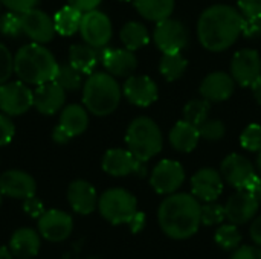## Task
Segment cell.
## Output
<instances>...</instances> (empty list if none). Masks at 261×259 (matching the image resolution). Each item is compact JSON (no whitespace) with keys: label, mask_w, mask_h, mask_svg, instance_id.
Masks as SVG:
<instances>
[{"label":"cell","mask_w":261,"mask_h":259,"mask_svg":"<svg viewBox=\"0 0 261 259\" xmlns=\"http://www.w3.org/2000/svg\"><path fill=\"white\" fill-rule=\"evenodd\" d=\"M249 237H251V240L254 241L255 246L261 247V215L254 218V221H252V224L249 227Z\"/></svg>","instance_id":"obj_48"},{"label":"cell","mask_w":261,"mask_h":259,"mask_svg":"<svg viewBox=\"0 0 261 259\" xmlns=\"http://www.w3.org/2000/svg\"><path fill=\"white\" fill-rule=\"evenodd\" d=\"M187 67H188V61L185 56L180 55V52L164 53L161 58V63H159V72L170 82L180 79L184 76V73L187 72Z\"/></svg>","instance_id":"obj_31"},{"label":"cell","mask_w":261,"mask_h":259,"mask_svg":"<svg viewBox=\"0 0 261 259\" xmlns=\"http://www.w3.org/2000/svg\"><path fill=\"white\" fill-rule=\"evenodd\" d=\"M243 17H261V0H239Z\"/></svg>","instance_id":"obj_44"},{"label":"cell","mask_w":261,"mask_h":259,"mask_svg":"<svg viewBox=\"0 0 261 259\" xmlns=\"http://www.w3.org/2000/svg\"><path fill=\"white\" fill-rule=\"evenodd\" d=\"M98 55L106 72L115 78H128L138 67L135 52L125 47H101L98 49Z\"/></svg>","instance_id":"obj_17"},{"label":"cell","mask_w":261,"mask_h":259,"mask_svg":"<svg viewBox=\"0 0 261 259\" xmlns=\"http://www.w3.org/2000/svg\"><path fill=\"white\" fill-rule=\"evenodd\" d=\"M252 93H254V98H255V101L258 102L261 105V79H258L252 87Z\"/></svg>","instance_id":"obj_51"},{"label":"cell","mask_w":261,"mask_h":259,"mask_svg":"<svg viewBox=\"0 0 261 259\" xmlns=\"http://www.w3.org/2000/svg\"><path fill=\"white\" fill-rule=\"evenodd\" d=\"M0 259H15L12 252L9 250V247L0 246Z\"/></svg>","instance_id":"obj_52"},{"label":"cell","mask_w":261,"mask_h":259,"mask_svg":"<svg viewBox=\"0 0 261 259\" xmlns=\"http://www.w3.org/2000/svg\"><path fill=\"white\" fill-rule=\"evenodd\" d=\"M99 61L98 49L89 44H73L69 49V63L83 75H90Z\"/></svg>","instance_id":"obj_27"},{"label":"cell","mask_w":261,"mask_h":259,"mask_svg":"<svg viewBox=\"0 0 261 259\" xmlns=\"http://www.w3.org/2000/svg\"><path fill=\"white\" fill-rule=\"evenodd\" d=\"M3 6H6L9 11H14V12H24V11H29L32 8H37V3L40 0H0Z\"/></svg>","instance_id":"obj_43"},{"label":"cell","mask_w":261,"mask_h":259,"mask_svg":"<svg viewBox=\"0 0 261 259\" xmlns=\"http://www.w3.org/2000/svg\"><path fill=\"white\" fill-rule=\"evenodd\" d=\"M67 2H69V5H72L73 8L80 9L81 12H87V11L96 9L102 0H67Z\"/></svg>","instance_id":"obj_46"},{"label":"cell","mask_w":261,"mask_h":259,"mask_svg":"<svg viewBox=\"0 0 261 259\" xmlns=\"http://www.w3.org/2000/svg\"><path fill=\"white\" fill-rule=\"evenodd\" d=\"M0 34L9 38H18L23 34L21 17L18 12L8 11L0 15Z\"/></svg>","instance_id":"obj_36"},{"label":"cell","mask_w":261,"mask_h":259,"mask_svg":"<svg viewBox=\"0 0 261 259\" xmlns=\"http://www.w3.org/2000/svg\"><path fill=\"white\" fill-rule=\"evenodd\" d=\"M8 247L15 259L35 258L41 247V235L32 227H20L11 235Z\"/></svg>","instance_id":"obj_24"},{"label":"cell","mask_w":261,"mask_h":259,"mask_svg":"<svg viewBox=\"0 0 261 259\" xmlns=\"http://www.w3.org/2000/svg\"><path fill=\"white\" fill-rule=\"evenodd\" d=\"M98 194L92 183L86 180H73L67 188V202L73 212L90 215L98 209Z\"/></svg>","instance_id":"obj_22"},{"label":"cell","mask_w":261,"mask_h":259,"mask_svg":"<svg viewBox=\"0 0 261 259\" xmlns=\"http://www.w3.org/2000/svg\"><path fill=\"white\" fill-rule=\"evenodd\" d=\"M199 133H200V139L210 140V142H216L223 139L225 133H226V127L222 121L219 119H206L200 127H199Z\"/></svg>","instance_id":"obj_38"},{"label":"cell","mask_w":261,"mask_h":259,"mask_svg":"<svg viewBox=\"0 0 261 259\" xmlns=\"http://www.w3.org/2000/svg\"><path fill=\"white\" fill-rule=\"evenodd\" d=\"M242 34L246 38H261V17H245Z\"/></svg>","instance_id":"obj_41"},{"label":"cell","mask_w":261,"mask_h":259,"mask_svg":"<svg viewBox=\"0 0 261 259\" xmlns=\"http://www.w3.org/2000/svg\"><path fill=\"white\" fill-rule=\"evenodd\" d=\"M121 2H133V0H121Z\"/></svg>","instance_id":"obj_55"},{"label":"cell","mask_w":261,"mask_h":259,"mask_svg":"<svg viewBox=\"0 0 261 259\" xmlns=\"http://www.w3.org/2000/svg\"><path fill=\"white\" fill-rule=\"evenodd\" d=\"M0 191L3 197L24 200L37 192L35 179L21 169H9L0 176Z\"/></svg>","instance_id":"obj_20"},{"label":"cell","mask_w":261,"mask_h":259,"mask_svg":"<svg viewBox=\"0 0 261 259\" xmlns=\"http://www.w3.org/2000/svg\"><path fill=\"white\" fill-rule=\"evenodd\" d=\"M122 95L136 107H150L153 102H156L159 90L150 76L130 75L122 85Z\"/></svg>","instance_id":"obj_18"},{"label":"cell","mask_w":261,"mask_h":259,"mask_svg":"<svg viewBox=\"0 0 261 259\" xmlns=\"http://www.w3.org/2000/svg\"><path fill=\"white\" fill-rule=\"evenodd\" d=\"M66 102V90L55 81L37 85L34 90V107L40 114L50 116L63 108Z\"/></svg>","instance_id":"obj_21"},{"label":"cell","mask_w":261,"mask_h":259,"mask_svg":"<svg viewBox=\"0 0 261 259\" xmlns=\"http://www.w3.org/2000/svg\"><path fill=\"white\" fill-rule=\"evenodd\" d=\"M0 6H2V2H0Z\"/></svg>","instance_id":"obj_56"},{"label":"cell","mask_w":261,"mask_h":259,"mask_svg":"<svg viewBox=\"0 0 261 259\" xmlns=\"http://www.w3.org/2000/svg\"><path fill=\"white\" fill-rule=\"evenodd\" d=\"M214 241L216 244L226 252H234L237 247H240L242 243V234L239 231V227L232 223L228 224H220L214 234Z\"/></svg>","instance_id":"obj_32"},{"label":"cell","mask_w":261,"mask_h":259,"mask_svg":"<svg viewBox=\"0 0 261 259\" xmlns=\"http://www.w3.org/2000/svg\"><path fill=\"white\" fill-rule=\"evenodd\" d=\"M231 75L242 87H252L261 79L260 53L254 49L239 50L231 61Z\"/></svg>","instance_id":"obj_14"},{"label":"cell","mask_w":261,"mask_h":259,"mask_svg":"<svg viewBox=\"0 0 261 259\" xmlns=\"http://www.w3.org/2000/svg\"><path fill=\"white\" fill-rule=\"evenodd\" d=\"M220 174L223 180L236 189H248L257 171L254 165L242 154H229L220 165Z\"/></svg>","instance_id":"obj_15"},{"label":"cell","mask_w":261,"mask_h":259,"mask_svg":"<svg viewBox=\"0 0 261 259\" xmlns=\"http://www.w3.org/2000/svg\"><path fill=\"white\" fill-rule=\"evenodd\" d=\"M70 136L67 134V131L64 128H61L60 125H57L54 130H52V140L57 143V145H66L70 142Z\"/></svg>","instance_id":"obj_49"},{"label":"cell","mask_w":261,"mask_h":259,"mask_svg":"<svg viewBox=\"0 0 261 259\" xmlns=\"http://www.w3.org/2000/svg\"><path fill=\"white\" fill-rule=\"evenodd\" d=\"M246 191L252 192V194L255 195V198L260 202V205H261V176L260 174H257V176L254 177V180L251 182V185L248 186V189H246Z\"/></svg>","instance_id":"obj_50"},{"label":"cell","mask_w":261,"mask_h":259,"mask_svg":"<svg viewBox=\"0 0 261 259\" xmlns=\"http://www.w3.org/2000/svg\"><path fill=\"white\" fill-rule=\"evenodd\" d=\"M34 107V92L23 81L0 84V110L8 116H20Z\"/></svg>","instance_id":"obj_7"},{"label":"cell","mask_w":261,"mask_h":259,"mask_svg":"<svg viewBox=\"0 0 261 259\" xmlns=\"http://www.w3.org/2000/svg\"><path fill=\"white\" fill-rule=\"evenodd\" d=\"M191 192L199 202H217L223 192V177L220 171L213 168L199 169L191 177Z\"/></svg>","instance_id":"obj_19"},{"label":"cell","mask_w":261,"mask_h":259,"mask_svg":"<svg viewBox=\"0 0 261 259\" xmlns=\"http://www.w3.org/2000/svg\"><path fill=\"white\" fill-rule=\"evenodd\" d=\"M185 182L184 166L171 159L161 160L151 171L150 185L161 195H171L180 189Z\"/></svg>","instance_id":"obj_11"},{"label":"cell","mask_w":261,"mask_h":259,"mask_svg":"<svg viewBox=\"0 0 261 259\" xmlns=\"http://www.w3.org/2000/svg\"><path fill=\"white\" fill-rule=\"evenodd\" d=\"M83 12L72 5H66L61 9H58L54 15V24L57 34L63 37H70L76 32H80Z\"/></svg>","instance_id":"obj_29"},{"label":"cell","mask_w":261,"mask_h":259,"mask_svg":"<svg viewBox=\"0 0 261 259\" xmlns=\"http://www.w3.org/2000/svg\"><path fill=\"white\" fill-rule=\"evenodd\" d=\"M122 96V89L113 75L107 72H93L87 76L83 87V104L95 116L112 114Z\"/></svg>","instance_id":"obj_4"},{"label":"cell","mask_w":261,"mask_h":259,"mask_svg":"<svg viewBox=\"0 0 261 259\" xmlns=\"http://www.w3.org/2000/svg\"><path fill=\"white\" fill-rule=\"evenodd\" d=\"M240 145L251 153H260L261 127L258 124H251L243 130V133L240 134Z\"/></svg>","instance_id":"obj_37"},{"label":"cell","mask_w":261,"mask_h":259,"mask_svg":"<svg viewBox=\"0 0 261 259\" xmlns=\"http://www.w3.org/2000/svg\"><path fill=\"white\" fill-rule=\"evenodd\" d=\"M257 169H258V174L261 176V151L258 153V157H257Z\"/></svg>","instance_id":"obj_53"},{"label":"cell","mask_w":261,"mask_h":259,"mask_svg":"<svg viewBox=\"0 0 261 259\" xmlns=\"http://www.w3.org/2000/svg\"><path fill=\"white\" fill-rule=\"evenodd\" d=\"M20 17H21L23 34L32 43L46 44L54 40V37L57 34L55 24H54V17L47 15L44 11L38 9V8L24 11L20 14Z\"/></svg>","instance_id":"obj_12"},{"label":"cell","mask_w":261,"mask_h":259,"mask_svg":"<svg viewBox=\"0 0 261 259\" xmlns=\"http://www.w3.org/2000/svg\"><path fill=\"white\" fill-rule=\"evenodd\" d=\"M15 136V125L11 116L0 113V147H6L12 142Z\"/></svg>","instance_id":"obj_40"},{"label":"cell","mask_w":261,"mask_h":259,"mask_svg":"<svg viewBox=\"0 0 261 259\" xmlns=\"http://www.w3.org/2000/svg\"><path fill=\"white\" fill-rule=\"evenodd\" d=\"M136 11L150 21H161L171 17L176 0H133Z\"/></svg>","instance_id":"obj_28"},{"label":"cell","mask_w":261,"mask_h":259,"mask_svg":"<svg viewBox=\"0 0 261 259\" xmlns=\"http://www.w3.org/2000/svg\"><path fill=\"white\" fill-rule=\"evenodd\" d=\"M119 38L125 49L128 50H138L150 43V34L148 29L139 23V21H128L122 26L119 32Z\"/></svg>","instance_id":"obj_30"},{"label":"cell","mask_w":261,"mask_h":259,"mask_svg":"<svg viewBox=\"0 0 261 259\" xmlns=\"http://www.w3.org/2000/svg\"><path fill=\"white\" fill-rule=\"evenodd\" d=\"M200 209L202 205L193 194L174 192L159 205V227L171 240H188L197 234L202 224Z\"/></svg>","instance_id":"obj_2"},{"label":"cell","mask_w":261,"mask_h":259,"mask_svg":"<svg viewBox=\"0 0 261 259\" xmlns=\"http://www.w3.org/2000/svg\"><path fill=\"white\" fill-rule=\"evenodd\" d=\"M258 208L260 202L252 192L246 189H237V192L232 194L225 205L226 220L236 226H243L255 218Z\"/></svg>","instance_id":"obj_16"},{"label":"cell","mask_w":261,"mask_h":259,"mask_svg":"<svg viewBox=\"0 0 261 259\" xmlns=\"http://www.w3.org/2000/svg\"><path fill=\"white\" fill-rule=\"evenodd\" d=\"M210 101L206 99H193L190 101L185 107H184V111H182V116H184V121L196 125V127H200L210 116Z\"/></svg>","instance_id":"obj_34"},{"label":"cell","mask_w":261,"mask_h":259,"mask_svg":"<svg viewBox=\"0 0 261 259\" xmlns=\"http://www.w3.org/2000/svg\"><path fill=\"white\" fill-rule=\"evenodd\" d=\"M171 147L179 151V153H191L196 150L199 140H200V133L199 127L187 122V121H179L170 131L168 134Z\"/></svg>","instance_id":"obj_25"},{"label":"cell","mask_w":261,"mask_h":259,"mask_svg":"<svg viewBox=\"0 0 261 259\" xmlns=\"http://www.w3.org/2000/svg\"><path fill=\"white\" fill-rule=\"evenodd\" d=\"M153 40L162 53H177L188 44V31L180 20L168 17L158 21L153 31Z\"/></svg>","instance_id":"obj_10"},{"label":"cell","mask_w":261,"mask_h":259,"mask_svg":"<svg viewBox=\"0 0 261 259\" xmlns=\"http://www.w3.org/2000/svg\"><path fill=\"white\" fill-rule=\"evenodd\" d=\"M38 232L41 238L50 243H63L73 232V220L64 211L49 209L38 218Z\"/></svg>","instance_id":"obj_13"},{"label":"cell","mask_w":261,"mask_h":259,"mask_svg":"<svg viewBox=\"0 0 261 259\" xmlns=\"http://www.w3.org/2000/svg\"><path fill=\"white\" fill-rule=\"evenodd\" d=\"M2 200H3V194H2V191H0V206H2Z\"/></svg>","instance_id":"obj_54"},{"label":"cell","mask_w":261,"mask_h":259,"mask_svg":"<svg viewBox=\"0 0 261 259\" xmlns=\"http://www.w3.org/2000/svg\"><path fill=\"white\" fill-rule=\"evenodd\" d=\"M125 143L136 159L148 162L162 151L164 137L159 125L151 118L139 116L128 125Z\"/></svg>","instance_id":"obj_5"},{"label":"cell","mask_w":261,"mask_h":259,"mask_svg":"<svg viewBox=\"0 0 261 259\" xmlns=\"http://www.w3.org/2000/svg\"><path fill=\"white\" fill-rule=\"evenodd\" d=\"M12 73H14V55L3 43H0V84L9 81Z\"/></svg>","instance_id":"obj_39"},{"label":"cell","mask_w":261,"mask_h":259,"mask_svg":"<svg viewBox=\"0 0 261 259\" xmlns=\"http://www.w3.org/2000/svg\"><path fill=\"white\" fill-rule=\"evenodd\" d=\"M231 259H261V247L258 246H242L237 247Z\"/></svg>","instance_id":"obj_45"},{"label":"cell","mask_w":261,"mask_h":259,"mask_svg":"<svg viewBox=\"0 0 261 259\" xmlns=\"http://www.w3.org/2000/svg\"><path fill=\"white\" fill-rule=\"evenodd\" d=\"M98 211L110 224H128L138 212L136 197L122 188H110L98 198Z\"/></svg>","instance_id":"obj_6"},{"label":"cell","mask_w":261,"mask_h":259,"mask_svg":"<svg viewBox=\"0 0 261 259\" xmlns=\"http://www.w3.org/2000/svg\"><path fill=\"white\" fill-rule=\"evenodd\" d=\"M101 166L106 174L112 177H125L135 174L138 177L147 176V162L136 159L130 150L112 148L106 151Z\"/></svg>","instance_id":"obj_9"},{"label":"cell","mask_w":261,"mask_h":259,"mask_svg":"<svg viewBox=\"0 0 261 259\" xmlns=\"http://www.w3.org/2000/svg\"><path fill=\"white\" fill-rule=\"evenodd\" d=\"M54 81L58 82L66 92H75L80 87H83V73L78 72L69 61L61 63L58 66Z\"/></svg>","instance_id":"obj_33"},{"label":"cell","mask_w":261,"mask_h":259,"mask_svg":"<svg viewBox=\"0 0 261 259\" xmlns=\"http://www.w3.org/2000/svg\"><path fill=\"white\" fill-rule=\"evenodd\" d=\"M23 211L31 218H37L38 220L41 217V214L44 212V206H43V202L40 198H37L35 195H32V197L23 200Z\"/></svg>","instance_id":"obj_42"},{"label":"cell","mask_w":261,"mask_h":259,"mask_svg":"<svg viewBox=\"0 0 261 259\" xmlns=\"http://www.w3.org/2000/svg\"><path fill=\"white\" fill-rule=\"evenodd\" d=\"M80 34L86 44H89L95 49L106 47L113 34L112 21L107 14H104L102 11H98V9L83 12Z\"/></svg>","instance_id":"obj_8"},{"label":"cell","mask_w":261,"mask_h":259,"mask_svg":"<svg viewBox=\"0 0 261 259\" xmlns=\"http://www.w3.org/2000/svg\"><path fill=\"white\" fill-rule=\"evenodd\" d=\"M58 125L67 131L70 137L83 134L89 127V111L80 104H70L61 110Z\"/></svg>","instance_id":"obj_26"},{"label":"cell","mask_w":261,"mask_h":259,"mask_svg":"<svg viewBox=\"0 0 261 259\" xmlns=\"http://www.w3.org/2000/svg\"><path fill=\"white\" fill-rule=\"evenodd\" d=\"M236 81L232 75L226 72H213L206 75L200 84V95L210 102H222L232 96Z\"/></svg>","instance_id":"obj_23"},{"label":"cell","mask_w":261,"mask_h":259,"mask_svg":"<svg viewBox=\"0 0 261 259\" xmlns=\"http://www.w3.org/2000/svg\"><path fill=\"white\" fill-rule=\"evenodd\" d=\"M60 63L54 53L40 43L21 46L14 55V73L28 85H40L55 79Z\"/></svg>","instance_id":"obj_3"},{"label":"cell","mask_w":261,"mask_h":259,"mask_svg":"<svg viewBox=\"0 0 261 259\" xmlns=\"http://www.w3.org/2000/svg\"><path fill=\"white\" fill-rule=\"evenodd\" d=\"M145 223H147L145 214L138 211V212L133 215V218L128 221V226H130V229H132V232H133V234H138V232H141V231L145 227Z\"/></svg>","instance_id":"obj_47"},{"label":"cell","mask_w":261,"mask_h":259,"mask_svg":"<svg viewBox=\"0 0 261 259\" xmlns=\"http://www.w3.org/2000/svg\"><path fill=\"white\" fill-rule=\"evenodd\" d=\"M226 220V214H225V206L216 203V202H208L205 205H202L200 209V221L203 226H220L223 221Z\"/></svg>","instance_id":"obj_35"},{"label":"cell","mask_w":261,"mask_h":259,"mask_svg":"<svg viewBox=\"0 0 261 259\" xmlns=\"http://www.w3.org/2000/svg\"><path fill=\"white\" fill-rule=\"evenodd\" d=\"M243 14L228 5H213L206 8L197 21V37L200 44L210 52L229 49L243 29Z\"/></svg>","instance_id":"obj_1"}]
</instances>
